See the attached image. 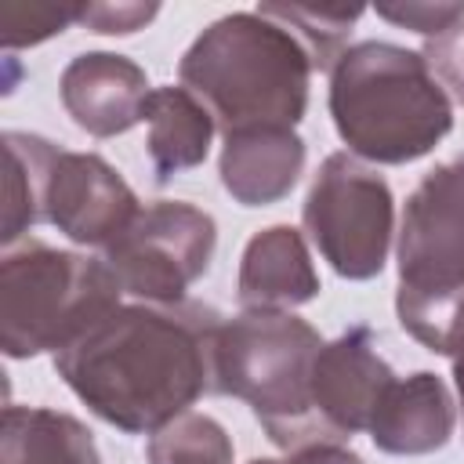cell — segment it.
Instances as JSON below:
<instances>
[{
    "instance_id": "cell-1",
    "label": "cell",
    "mask_w": 464,
    "mask_h": 464,
    "mask_svg": "<svg viewBox=\"0 0 464 464\" xmlns=\"http://www.w3.org/2000/svg\"><path fill=\"white\" fill-rule=\"evenodd\" d=\"M225 315L203 301H138L109 312L54 355L58 377L105 424L152 435L218 392V334Z\"/></svg>"
},
{
    "instance_id": "cell-2",
    "label": "cell",
    "mask_w": 464,
    "mask_h": 464,
    "mask_svg": "<svg viewBox=\"0 0 464 464\" xmlns=\"http://www.w3.org/2000/svg\"><path fill=\"white\" fill-rule=\"evenodd\" d=\"M315 65L301 40L261 7L207 25L181 54L178 76L218 120L221 134L243 127H294L308 109Z\"/></svg>"
},
{
    "instance_id": "cell-3",
    "label": "cell",
    "mask_w": 464,
    "mask_h": 464,
    "mask_svg": "<svg viewBox=\"0 0 464 464\" xmlns=\"http://www.w3.org/2000/svg\"><path fill=\"white\" fill-rule=\"evenodd\" d=\"M330 116L355 160L413 163L450 134L453 102L424 54L366 40L330 72Z\"/></svg>"
},
{
    "instance_id": "cell-4",
    "label": "cell",
    "mask_w": 464,
    "mask_h": 464,
    "mask_svg": "<svg viewBox=\"0 0 464 464\" xmlns=\"http://www.w3.org/2000/svg\"><path fill=\"white\" fill-rule=\"evenodd\" d=\"M399 326L428 352L464 344V156L431 167L399 221Z\"/></svg>"
},
{
    "instance_id": "cell-5",
    "label": "cell",
    "mask_w": 464,
    "mask_h": 464,
    "mask_svg": "<svg viewBox=\"0 0 464 464\" xmlns=\"http://www.w3.org/2000/svg\"><path fill=\"white\" fill-rule=\"evenodd\" d=\"M120 294L105 257L25 239L0 265V344L11 359L58 355L116 312Z\"/></svg>"
},
{
    "instance_id": "cell-6",
    "label": "cell",
    "mask_w": 464,
    "mask_h": 464,
    "mask_svg": "<svg viewBox=\"0 0 464 464\" xmlns=\"http://www.w3.org/2000/svg\"><path fill=\"white\" fill-rule=\"evenodd\" d=\"M323 337L294 312H239L218 334V395L243 399L283 450L319 442L312 428V362Z\"/></svg>"
},
{
    "instance_id": "cell-7",
    "label": "cell",
    "mask_w": 464,
    "mask_h": 464,
    "mask_svg": "<svg viewBox=\"0 0 464 464\" xmlns=\"http://www.w3.org/2000/svg\"><path fill=\"white\" fill-rule=\"evenodd\" d=\"M301 218L315 250L337 276L373 279L384 268L395 236V199L388 181L352 152L323 160Z\"/></svg>"
},
{
    "instance_id": "cell-8",
    "label": "cell",
    "mask_w": 464,
    "mask_h": 464,
    "mask_svg": "<svg viewBox=\"0 0 464 464\" xmlns=\"http://www.w3.org/2000/svg\"><path fill=\"white\" fill-rule=\"evenodd\" d=\"M218 225L185 199H156L102 250L123 294L138 301H185V290L210 268Z\"/></svg>"
},
{
    "instance_id": "cell-9",
    "label": "cell",
    "mask_w": 464,
    "mask_h": 464,
    "mask_svg": "<svg viewBox=\"0 0 464 464\" xmlns=\"http://www.w3.org/2000/svg\"><path fill=\"white\" fill-rule=\"evenodd\" d=\"M395 381L392 366L377 352L370 326H348L341 337L323 341L312 362V428L319 442H344L355 431H370L377 402Z\"/></svg>"
},
{
    "instance_id": "cell-10",
    "label": "cell",
    "mask_w": 464,
    "mask_h": 464,
    "mask_svg": "<svg viewBox=\"0 0 464 464\" xmlns=\"http://www.w3.org/2000/svg\"><path fill=\"white\" fill-rule=\"evenodd\" d=\"M138 196L98 152L58 149L47 167L44 221L83 246H109L138 214Z\"/></svg>"
},
{
    "instance_id": "cell-11",
    "label": "cell",
    "mask_w": 464,
    "mask_h": 464,
    "mask_svg": "<svg viewBox=\"0 0 464 464\" xmlns=\"http://www.w3.org/2000/svg\"><path fill=\"white\" fill-rule=\"evenodd\" d=\"M58 94L80 130L94 138H116L145 120L152 87L138 62L112 51H87L62 69Z\"/></svg>"
},
{
    "instance_id": "cell-12",
    "label": "cell",
    "mask_w": 464,
    "mask_h": 464,
    "mask_svg": "<svg viewBox=\"0 0 464 464\" xmlns=\"http://www.w3.org/2000/svg\"><path fill=\"white\" fill-rule=\"evenodd\" d=\"M304 170V141L294 127L228 130L221 145V185L243 207H268L290 196Z\"/></svg>"
},
{
    "instance_id": "cell-13",
    "label": "cell",
    "mask_w": 464,
    "mask_h": 464,
    "mask_svg": "<svg viewBox=\"0 0 464 464\" xmlns=\"http://www.w3.org/2000/svg\"><path fill=\"white\" fill-rule=\"evenodd\" d=\"M243 312H290L319 294V276L304 236L294 225H272L250 236L239 261Z\"/></svg>"
},
{
    "instance_id": "cell-14",
    "label": "cell",
    "mask_w": 464,
    "mask_h": 464,
    "mask_svg": "<svg viewBox=\"0 0 464 464\" xmlns=\"http://www.w3.org/2000/svg\"><path fill=\"white\" fill-rule=\"evenodd\" d=\"M453 435V395L446 381L431 370L395 377L377 402L370 420V439L377 450L395 457H424L450 442Z\"/></svg>"
},
{
    "instance_id": "cell-15",
    "label": "cell",
    "mask_w": 464,
    "mask_h": 464,
    "mask_svg": "<svg viewBox=\"0 0 464 464\" xmlns=\"http://www.w3.org/2000/svg\"><path fill=\"white\" fill-rule=\"evenodd\" d=\"M145 123H149V163L156 181H170L174 174L199 167L210 152V138L218 130V120L210 109L188 91V87H152L145 102Z\"/></svg>"
},
{
    "instance_id": "cell-16",
    "label": "cell",
    "mask_w": 464,
    "mask_h": 464,
    "mask_svg": "<svg viewBox=\"0 0 464 464\" xmlns=\"http://www.w3.org/2000/svg\"><path fill=\"white\" fill-rule=\"evenodd\" d=\"M0 464H102V457L76 417L44 406H7Z\"/></svg>"
},
{
    "instance_id": "cell-17",
    "label": "cell",
    "mask_w": 464,
    "mask_h": 464,
    "mask_svg": "<svg viewBox=\"0 0 464 464\" xmlns=\"http://www.w3.org/2000/svg\"><path fill=\"white\" fill-rule=\"evenodd\" d=\"M58 145L40 134L7 130L4 134V243L11 246L33 225L44 221L47 167Z\"/></svg>"
},
{
    "instance_id": "cell-18",
    "label": "cell",
    "mask_w": 464,
    "mask_h": 464,
    "mask_svg": "<svg viewBox=\"0 0 464 464\" xmlns=\"http://www.w3.org/2000/svg\"><path fill=\"white\" fill-rule=\"evenodd\" d=\"M261 11L276 22H283L301 47L308 51L312 65L319 72H334L341 54L348 51L352 25L362 18V7H308V4H261Z\"/></svg>"
},
{
    "instance_id": "cell-19",
    "label": "cell",
    "mask_w": 464,
    "mask_h": 464,
    "mask_svg": "<svg viewBox=\"0 0 464 464\" xmlns=\"http://www.w3.org/2000/svg\"><path fill=\"white\" fill-rule=\"evenodd\" d=\"M149 464H232L228 431L207 413H181L149 435Z\"/></svg>"
},
{
    "instance_id": "cell-20",
    "label": "cell",
    "mask_w": 464,
    "mask_h": 464,
    "mask_svg": "<svg viewBox=\"0 0 464 464\" xmlns=\"http://www.w3.org/2000/svg\"><path fill=\"white\" fill-rule=\"evenodd\" d=\"M80 18V7L72 4H25V0H7L0 4V44L7 51L14 47H33L44 44L47 36L62 33Z\"/></svg>"
},
{
    "instance_id": "cell-21",
    "label": "cell",
    "mask_w": 464,
    "mask_h": 464,
    "mask_svg": "<svg viewBox=\"0 0 464 464\" xmlns=\"http://www.w3.org/2000/svg\"><path fill=\"white\" fill-rule=\"evenodd\" d=\"M377 18L435 40V36H442L446 29H453L464 18V4H420V0H410V4H381L377 7Z\"/></svg>"
},
{
    "instance_id": "cell-22",
    "label": "cell",
    "mask_w": 464,
    "mask_h": 464,
    "mask_svg": "<svg viewBox=\"0 0 464 464\" xmlns=\"http://www.w3.org/2000/svg\"><path fill=\"white\" fill-rule=\"evenodd\" d=\"M424 62L435 72V80L442 83V91L450 94V102L464 105V18L453 29H446L442 36L428 40Z\"/></svg>"
},
{
    "instance_id": "cell-23",
    "label": "cell",
    "mask_w": 464,
    "mask_h": 464,
    "mask_svg": "<svg viewBox=\"0 0 464 464\" xmlns=\"http://www.w3.org/2000/svg\"><path fill=\"white\" fill-rule=\"evenodd\" d=\"M160 14V4H87L80 7V25H87L91 33H105V36H127L145 29L152 18Z\"/></svg>"
},
{
    "instance_id": "cell-24",
    "label": "cell",
    "mask_w": 464,
    "mask_h": 464,
    "mask_svg": "<svg viewBox=\"0 0 464 464\" xmlns=\"http://www.w3.org/2000/svg\"><path fill=\"white\" fill-rule=\"evenodd\" d=\"M250 464H366V460L344 450L341 442H312L301 450H286V457H257Z\"/></svg>"
},
{
    "instance_id": "cell-25",
    "label": "cell",
    "mask_w": 464,
    "mask_h": 464,
    "mask_svg": "<svg viewBox=\"0 0 464 464\" xmlns=\"http://www.w3.org/2000/svg\"><path fill=\"white\" fill-rule=\"evenodd\" d=\"M453 384H457V395H460V406H464V344L453 355Z\"/></svg>"
}]
</instances>
